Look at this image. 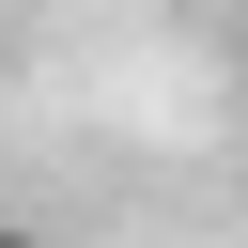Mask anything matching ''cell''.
Listing matches in <instances>:
<instances>
[{"label": "cell", "mask_w": 248, "mask_h": 248, "mask_svg": "<svg viewBox=\"0 0 248 248\" xmlns=\"http://www.w3.org/2000/svg\"><path fill=\"white\" fill-rule=\"evenodd\" d=\"M0 248H46V232H16V217H0Z\"/></svg>", "instance_id": "6da1fadb"}]
</instances>
